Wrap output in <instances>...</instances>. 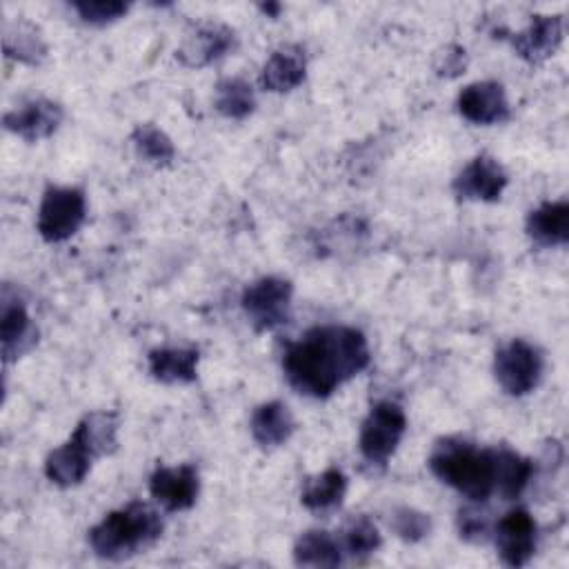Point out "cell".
I'll list each match as a JSON object with an SVG mask.
<instances>
[{
  "instance_id": "1",
  "label": "cell",
  "mask_w": 569,
  "mask_h": 569,
  "mask_svg": "<svg viewBox=\"0 0 569 569\" xmlns=\"http://www.w3.org/2000/svg\"><path fill=\"white\" fill-rule=\"evenodd\" d=\"M367 365V338L362 331L345 325L313 327L298 342H291L282 356L289 385L311 398L331 396Z\"/></svg>"
},
{
  "instance_id": "2",
  "label": "cell",
  "mask_w": 569,
  "mask_h": 569,
  "mask_svg": "<svg viewBox=\"0 0 569 569\" xmlns=\"http://www.w3.org/2000/svg\"><path fill=\"white\" fill-rule=\"evenodd\" d=\"M429 469L473 502L496 491V449H480L462 438H440L429 456Z\"/></svg>"
},
{
  "instance_id": "3",
  "label": "cell",
  "mask_w": 569,
  "mask_h": 569,
  "mask_svg": "<svg viewBox=\"0 0 569 569\" xmlns=\"http://www.w3.org/2000/svg\"><path fill=\"white\" fill-rule=\"evenodd\" d=\"M162 533L160 513L147 502H129L107 513L89 531V545L96 556L124 560L151 547Z\"/></svg>"
},
{
  "instance_id": "4",
  "label": "cell",
  "mask_w": 569,
  "mask_h": 569,
  "mask_svg": "<svg viewBox=\"0 0 569 569\" xmlns=\"http://www.w3.org/2000/svg\"><path fill=\"white\" fill-rule=\"evenodd\" d=\"M407 429V416L400 405L382 400L371 407L360 427V453L371 465H385L400 445Z\"/></svg>"
},
{
  "instance_id": "5",
  "label": "cell",
  "mask_w": 569,
  "mask_h": 569,
  "mask_svg": "<svg viewBox=\"0 0 569 569\" xmlns=\"http://www.w3.org/2000/svg\"><path fill=\"white\" fill-rule=\"evenodd\" d=\"M542 367L540 351L522 338L502 345L493 358V376L509 396H527L533 391L540 382Z\"/></svg>"
},
{
  "instance_id": "6",
  "label": "cell",
  "mask_w": 569,
  "mask_h": 569,
  "mask_svg": "<svg viewBox=\"0 0 569 569\" xmlns=\"http://www.w3.org/2000/svg\"><path fill=\"white\" fill-rule=\"evenodd\" d=\"M87 216L84 193L76 187H49L38 209V231L47 242L71 238Z\"/></svg>"
},
{
  "instance_id": "7",
  "label": "cell",
  "mask_w": 569,
  "mask_h": 569,
  "mask_svg": "<svg viewBox=\"0 0 569 569\" xmlns=\"http://www.w3.org/2000/svg\"><path fill=\"white\" fill-rule=\"evenodd\" d=\"M293 287L278 276H264L251 282L242 293V309L258 331H271L289 320Z\"/></svg>"
},
{
  "instance_id": "8",
  "label": "cell",
  "mask_w": 569,
  "mask_h": 569,
  "mask_svg": "<svg viewBox=\"0 0 569 569\" xmlns=\"http://www.w3.org/2000/svg\"><path fill=\"white\" fill-rule=\"evenodd\" d=\"M498 556L507 567H522L536 551V522L527 509L505 513L493 529Z\"/></svg>"
},
{
  "instance_id": "9",
  "label": "cell",
  "mask_w": 569,
  "mask_h": 569,
  "mask_svg": "<svg viewBox=\"0 0 569 569\" xmlns=\"http://www.w3.org/2000/svg\"><path fill=\"white\" fill-rule=\"evenodd\" d=\"M149 491L167 511H184L198 498L200 478L193 465L158 467L149 478Z\"/></svg>"
},
{
  "instance_id": "10",
  "label": "cell",
  "mask_w": 569,
  "mask_h": 569,
  "mask_svg": "<svg viewBox=\"0 0 569 569\" xmlns=\"http://www.w3.org/2000/svg\"><path fill=\"white\" fill-rule=\"evenodd\" d=\"M451 187L460 200L493 202L507 187V173L496 158L480 153L456 176Z\"/></svg>"
},
{
  "instance_id": "11",
  "label": "cell",
  "mask_w": 569,
  "mask_h": 569,
  "mask_svg": "<svg viewBox=\"0 0 569 569\" xmlns=\"http://www.w3.org/2000/svg\"><path fill=\"white\" fill-rule=\"evenodd\" d=\"M236 44V33L227 24L220 22H202L196 24L193 31L184 38L176 58L187 67H207L229 53Z\"/></svg>"
},
{
  "instance_id": "12",
  "label": "cell",
  "mask_w": 569,
  "mask_h": 569,
  "mask_svg": "<svg viewBox=\"0 0 569 569\" xmlns=\"http://www.w3.org/2000/svg\"><path fill=\"white\" fill-rule=\"evenodd\" d=\"M458 111L473 124H498L511 113L505 89L493 80H478L467 84L458 96Z\"/></svg>"
},
{
  "instance_id": "13",
  "label": "cell",
  "mask_w": 569,
  "mask_h": 569,
  "mask_svg": "<svg viewBox=\"0 0 569 569\" xmlns=\"http://www.w3.org/2000/svg\"><path fill=\"white\" fill-rule=\"evenodd\" d=\"M62 118H64V111L58 102L47 98H36L4 113V129L33 142L51 136L60 127Z\"/></svg>"
},
{
  "instance_id": "14",
  "label": "cell",
  "mask_w": 569,
  "mask_h": 569,
  "mask_svg": "<svg viewBox=\"0 0 569 569\" xmlns=\"http://www.w3.org/2000/svg\"><path fill=\"white\" fill-rule=\"evenodd\" d=\"M562 42V18L560 16H533L529 27L511 38V47L516 53L531 62L540 64L549 56L556 53V49Z\"/></svg>"
},
{
  "instance_id": "15",
  "label": "cell",
  "mask_w": 569,
  "mask_h": 569,
  "mask_svg": "<svg viewBox=\"0 0 569 569\" xmlns=\"http://www.w3.org/2000/svg\"><path fill=\"white\" fill-rule=\"evenodd\" d=\"M305 73H307L305 51L296 44H284L267 58L260 71V84L267 91L284 93L296 89L305 80Z\"/></svg>"
},
{
  "instance_id": "16",
  "label": "cell",
  "mask_w": 569,
  "mask_h": 569,
  "mask_svg": "<svg viewBox=\"0 0 569 569\" xmlns=\"http://www.w3.org/2000/svg\"><path fill=\"white\" fill-rule=\"evenodd\" d=\"M91 451L71 433V438L53 449L44 460V473L58 487H73L84 480L91 467Z\"/></svg>"
},
{
  "instance_id": "17",
  "label": "cell",
  "mask_w": 569,
  "mask_h": 569,
  "mask_svg": "<svg viewBox=\"0 0 569 569\" xmlns=\"http://www.w3.org/2000/svg\"><path fill=\"white\" fill-rule=\"evenodd\" d=\"M0 340H2V356L7 362L24 353L36 340V331L31 327L24 305L18 298H9L7 289L2 293Z\"/></svg>"
},
{
  "instance_id": "18",
  "label": "cell",
  "mask_w": 569,
  "mask_h": 569,
  "mask_svg": "<svg viewBox=\"0 0 569 569\" xmlns=\"http://www.w3.org/2000/svg\"><path fill=\"white\" fill-rule=\"evenodd\" d=\"M527 233L540 247H562L569 242V202H542L527 216Z\"/></svg>"
},
{
  "instance_id": "19",
  "label": "cell",
  "mask_w": 569,
  "mask_h": 569,
  "mask_svg": "<svg viewBox=\"0 0 569 569\" xmlns=\"http://www.w3.org/2000/svg\"><path fill=\"white\" fill-rule=\"evenodd\" d=\"M296 429V420L289 407L280 400L262 402L251 416V436L262 449L284 445Z\"/></svg>"
},
{
  "instance_id": "20",
  "label": "cell",
  "mask_w": 569,
  "mask_h": 569,
  "mask_svg": "<svg viewBox=\"0 0 569 569\" xmlns=\"http://www.w3.org/2000/svg\"><path fill=\"white\" fill-rule=\"evenodd\" d=\"M198 349L191 347L153 349L149 353V373L164 385L193 382L198 371Z\"/></svg>"
},
{
  "instance_id": "21",
  "label": "cell",
  "mask_w": 569,
  "mask_h": 569,
  "mask_svg": "<svg viewBox=\"0 0 569 569\" xmlns=\"http://www.w3.org/2000/svg\"><path fill=\"white\" fill-rule=\"evenodd\" d=\"M347 491V478L340 469L329 467L318 476H311L305 480L300 491V502L316 513H325L336 509Z\"/></svg>"
},
{
  "instance_id": "22",
  "label": "cell",
  "mask_w": 569,
  "mask_h": 569,
  "mask_svg": "<svg viewBox=\"0 0 569 569\" xmlns=\"http://www.w3.org/2000/svg\"><path fill=\"white\" fill-rule=\"evenodd\" d=\"M116 433H118V416L111 411L87 413L73 431V436L91 451L93 458L116 451V445H118Z\"/></svg>"
},
{
  "instance_id": "23",
  "label": "cell",
  "mask_w": 569,
  "mask_h": 569,
  "mask_svg": "<svg viewBox=\"0 0 569 569\" xmlns=\"http://www.w3.org/2000/svg\"><path fill=\"white\" fill-rule=\"evenodd\" d=\"M293 562L300 567H338L342 562V547L331 533L311 529L296 540Z\"/></svg>"
},
{
  "instance_id": "24",
  "label": "cell",
  "mask_w": 569,
  "mask_h": 569,
  "mask_svg": "<svg viewBox=\"0 0 569 569\" xmlns=\"http://www.w3.org/2000/svg\"><path fill=\"white\" fill-rule=\"evenodd\" d=\"M533 476V465L516 453L513 449H496V491L505 500H516L529 485Z\"/></svg>"
},
{
  "instance_id": "25",
  "label": "cell",
  "mask_w": 569,
  "mask_h": 569,
  "mask_svg": "<svg viewBox=\"0 0 569 569\" xmlns=\"http://www.w3.org/2000/svg\"><path fill=\"white\" fill-rule=\"evenodd\" d=\"M2 47L9 58H16L27 64H38L47 56V44L40 36V31L24 20H18L13 24L4 27Z\"/></svg>"
},
{
  "instance_id": "26",
  "label": "cell",
  "mask_w": 569,
  "mask_h": 569,
  "mask_svg": "<svg viewBox=\"0 0 569 569\" xmlns=\"http://www.w3.org/2000/svg\"><path fill=\"white\" fill-rule=\"evenodd\" d=\"M216 109L231 120H242L256 109V96L247 80L242 78H224L216 84Z\"/></svg>"
},
{
  "instance_id": "27",
  "label": "cell",
  "mask_w": 569,
  "mask_h": 569,
  "mask_svg": "<svg viewBox=\"0 0 569 569\" xmlns=\"http://www.w3.org/2000/svg\"><path fill=\"white\" fill-rule=\"evenodd\" d=\"M382 538L378 527L367 516L351 518L342 529V549L353 560H367L371 553L378 551Z\"/></svg>"
},
{
  "instance_id": "28",
  "label": "cell",
  "mask_w": 569,
  "mask_h": 569,
  "mask_svg": "<svg viewBox=\"0 0 569 569\" xmlns=\"http://www.w3.org/2000/svg\"><path fill=\"white\" fill-rule=\"evenodd\" d=\"M131 142L136 147V151L147 160V162H153V164H169L176 156V149H173V142L171 138L158 129L156 124L147 122V124H138L131 133Z\"/></svg>"
},
{
  "instance_id": "29",
  "label": "cell",
  "mask_w": 569,
  "mask_h": 569,
  "mask_svg": "<svg viewBox=\"0 0 569 569\" xmlns=\"http://www.w3.org/2000/svg\"><path fill=\"white\" fill-rule=\"evenodd\" d=\"M391 531L405 542H418L431 531V518L413 507H396L389 516Z\"/></svg>"
},
{
  "instance_id": "30",
  "label": "cell",
  "mask_w": 569,
  "mask_h": 569,
  "mask_svg": "<svg viewBox=\"0 0 569 569\" xmlns=\"http://www.w3.org/2000/svg\"><path fill=\"white\" fill-rule=\"evenodd\" d=\"M73 9L91 24H107L124 16L129 4L122 0H76Z\"/></svg>"
},
{
  "instance_id": "31",
  "label": "cell",
  "mask_w": 569,
  "mask_h": 569,
  "mask_svg": "<svg viewBox=\"0 0 569 569\" xmlns=\"http://www.w3.org/2000/svg\"><path fill=\"white\" fill-rule=\"evenodd\" d=\"M458 531L465 540L482 542L489 538V518L482 509L462 507L458 511Z\"/></svg>"
},
{
  "instance_id": "32",
  "label": "cell",
  "mask_w": 569,
  "mask_h": 569,
  "mask_svg": "<svg viewBox=\"0 0 569 569\" xmlns=\"http://www.w3.org/2000/svg\"><path fill=\"white\" fill-rule=\"evenodd\" d=\"M465 64H467L465 49L462 47H449L442 56V62L438 64V73L447 76V78H453L460 71H465Z\"/></svg>"
},
{
  "instance_id": "33",
  "label": "cell",
  "mask_w": 569,
  "mask_h": 569,
  "mask_svg": "<svg viewBox=\"0 0 569 569\" xmlns=\"http://www.w3.org/2000/svg\"><path fill=\"white\" fill-rule=\"evenodd\" d=\"M278 4H262V11H267V13H271V16H276L278 13Z\"/></svg>"
}]
</instances>
